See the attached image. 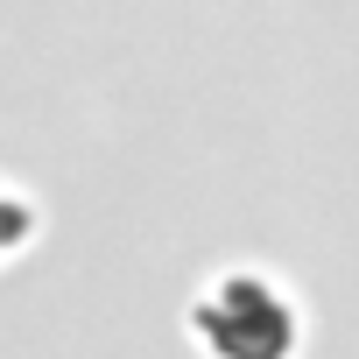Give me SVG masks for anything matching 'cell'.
<instances>
[{
    "label": "cell",
    "instance_id": "6da1fadb",
    "mask_svg": "<svg viewBox=\"0 0 359 359\" xmlns=\"http://www.w3.org/2000/svg\"><path fill=\"white\" fill-rule=\"evenodd\" d=\"M22 233H29V212L22 205H0V247H15Z\"/></svg>",
    "mask_w": 359,
    "mask_h": 359
}]
</instances>
